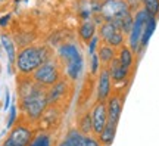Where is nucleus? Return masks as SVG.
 I'll list each match as a JSON object with an SVG mask.
<instances>
[{
  "label": "nucleus",
  "instance_id": "nucleus-1",
  "mask_svg": "<svg viewBox=\"0 0 159 146\" xmlns=\"http://www.w3.org/2000/svg\"><path fill=\"white\" fill-rule=\"evenodd\" d=\"M18 96H19V108L24 114L25 121L30 124L39 123L49 108L47 89L41 87L31 77L19 75L16 83Z\"/></svg>",
  "mask_w": 159,
  "mask_h": 146
},
{
  "label": "nucleus",
  "instance_id": "nucleus-2",
  "mask_svg": "<svg viewBox=\"0 0 159 146\" xmlns=\"http://www.w3.org/2000/svg\"><path fill=\"white\" fill-rule=\"evenodd\" d=\"M50 59L53 58H52V52L49 50L47 46H25L16 53L15 69L19 75L31 77L37 68L41 67L46 62H49Z\"/></svg>",
  "mask_w": 159,
  "mask_h": 146
},
{
  "label": "nucleus",
  "instance_id": "nucleus-3",
  "mask_svg": "<svg viewBox=\"0 0 159 146\" xmlns=\"http://www.w3.org/2000/svg\"><path fill=\"white\" fill-rule=\"evenodd\" d=\"M59 58L63 61L65 74L69 81H78L83 74L84 61H83V53L74 43H65L59 47Z\"/></svg>",
  "mask_w": 159,
  "mask_h": 146
},
{
  "label": "nucleus",
  "instance_id": "nucleus-4",
  "mask_svg": "<svg viewBox=\"0 0 159 146\" xmlns=\"http://www.w3.org/2000/svg\"><path fill=\"white\" fill-rule=\"evenodd\" d=\"M31 78L34 80L35 83L44 89H50L52 86H55L62 78L61 74V67L57 64L56 59H50L49 62L43 64L41 67L35 69V73L31 75Z\"/></svg>",
  "mask_w": 159,
  "mask_h": 146
},
{
  "label": "nucleus",
  "instance_id": "nucleus-5",
  "mask_svg": "<svg viewBox=\"0 0 159 146\" xmlns=\"http://www.w3.org/2000/svg\"><path fill=\"white\" fill-rule=\"evenodd\" d=\"M34 130L31 129V124L27 121L16 123L11 129L2 146H30L34 139Z\"/></svg>",
  "mask_w": 159,
  "mask_h": 146
},
{
  "label": "nucleus",
  "instance_id": "nucleus-6",
  "mask_svg": "<svg viewBox=\"0 0 159 146\" xmlns=\"http://www.w3.org/2000/svg\"><path fill=\"white\" fill-rule=\"evenodd\" d=\"M148 12L144 9H139L134 15V22H133V27H131V31L128 34V47L134 53H139L140 52V41H142V35L143 31H144V27H146V22L149 19Z\"/></svg>",
  "mask_w": 159,
  "mask_h": 146
},
{
  "label": "nucleus",
  "instance_id": "nucleus-7",
  "mask_svg": "<svg viewBox=\"0 0 159 146\" xmlns=\"http://www.w3.org/2000/svg\"><path fill=\"white\" fill-rule=\"evenodd\" d=\"M124 35L125 34L115 25L114 22H105L99 27V39L103 41V45H108L114 49L122 47L124 46Z\"/></svg>",
  "mask_w": 159,
  "mask_h": 146
},
{
  "label": "nucleus",
  "instance_id": "nucleus-8",
  "mask_svg": "<svg viewBox=\"0 0 159 146\" xmlns=\"http://www.w3.org/2000/svg\"><path fill=\"white\" fill-rule=\"evenodd\" d=\"M127 12H130V5L125 0H109L105 2L100 7L103 19L109 22H115L116 19L124 16Z\"/></svg>",
  "mask_w": 159,
  "mask_h": 146
},
{
  "label": "nucleus",
  "instance_id": "nucleus-9",
  "mask_svg": "<svg viewBox=\"0 0 159 146\" xmlns=\"http://www.w3.org/2000/svg\"><path fill=\"white\" fill-rule=\"evenodd\" d=\"M91 115V123H93V134L99 136L102 133V130L106 127L108 124V108H106V102H99L97 101L90 111Z\"/></svg>",
  "mask_w": 159,
  "mask_h": 146
},
{
  "label": "nucleus",
  "instance_id": "nucleus-10",
  "mask_svg": "<svg viewBox=\"0 0 159 146\" xmlns=\"http://www.w3.org/2000/svg\"><path fill=\"white\" fill-rule=\"evenodd\" d=\"M112 96V78L109 75L108 68H102L97 75L96 97L99 102H106Z\"/></svg>",
  "mask_w": 159,
  "mask_h": 146
},
{
  "label": "nucleus",
  "instance_id": "nucleus-11",
  "mask_svg": "<svg viewBox=\"0 0 159 146\" xmlns=\"http://www.w3.org/2000/svg\"><path fill=\"white\" fill-rule=\"evenodd\" d=\"M122 106H124V97L115 93L106 101V108H108V123L118 125L121 112H122Z\"/></svg>",
  "mask_w": 159,
  "mask_h": 146
},
{
  "label": "nucleus",
  "instance_id": "nucleus-12",
  "mask_svg": "<svg viewBox=\"0 0 159 146\" xmlns=\"http://www.w3.org/2000/svg\"><path fill=\"white\" fill-rule=\"evenodd\" d=\"M0 45H2V49L6 52L7 55V61H9V68L7 71L9 73H13V68H15V61H16V47H15V41L12 40L11 35L7 34H2L0 35Z\"/></svg>",
  "mask_w": 159,
  "mask_h": 146
},
{
  "label": "nucleus",
  "instance_id": "nucleus-13",
  "mask_svg": "<svg viewBox=\"0 0 159 146\" xmlns=\"http://www.w3.org/2000/svg\"><path fill=\"white\" fill-rule=\"evenodd\" d=\"M106 68H108L109 75H111V78H112V83H115V84H122V83H125V81L128 80L130 71L125 69V68L119 64L118 56L115 58Z\"/></svg>",
  "mask_w": 159,
  "mask_h": 146
},
{
  "label": "nucleus",
  "instance_id": "nucleus-14",
  "mask_svg": "<svg viewBox=\"0 0 159 146\" xmlns=\"http://www.w3.org/2000/svg\"><path fill=\"white\" fill-rule=\"evenodd\" d=\"M68 93V78H61L55 86L47 90V99L49 105H56L63 96Z\"/></svg>",
  "mask_w": 159,
  "mask_h": 146
},
{
  "label": "nucleus",
  "instance_id": "nucleus-15",
  "mask_svg": "<svg viewBox=\"0 0 159 146\" xmlns=\"http://www.w3.org/2000/svg\"><path fill=\"white\" fill-rule=\"evenodd\" d=\"M87 137L89 136L83 134L77 127H72L66 131L63 140L66 142L69 146H87Z\"/></svg>",
  "mask_w": 159,
  "mask_h": 146
},
{
  "label": "nucleus",
  "instance_id": "nucleus-16",
  "mask_svg": "<svg viewBox=\"0 0 159 146\" xmlns=\"http://www.w3.org/2000/svg\"><path fill=\"white\" fill-rule=\"evenodd\" d=\"M97 56H99V61L102 64V68H106L116 58V50L114 47L102 43V45H99V49H97Z\"/></svg>",
  "mask_w": 159,
  "mask_h": 146
},
{
  "label": "nucleus",
  "instance_id": "nucleus-17",
  "mask_svg": "<svg viewBox=\"0 0 159 146\" xmlns=\"http://www.w3.org/2000/svg\"><path fill=\"white\" fill-rule=\"evenodd\" d=\"M96 24L93 22V21H84V22L80 25L78 28V35L81 41H84V43H90V40L96 35Z\"/></svg>",
  "mask_w": 159,
  "mask_h": 146
},
{
  "label": "nucleus",
  "instance_id": "nucleus-18",
  "mask_svg": "<svg viewBox=\"0 0 159 146\" xmlns=\"http://www.w3.org/2000/svg\"><path fill=\"white\" fill-rule=\"evenodd\" d=\"M116 56H118L119 64H121L125 69L130 71L131 68H133V65H134V52L131 50L128 46L119 47V53L116 55Z\"/></svg>",
  "mask_w": 159,
  "mask_h": 146
},
{
  "label": "nucleus",
  "instance_id": "nucleus-19",
  "mask_svg": "<svg viewBox=\"0 0 159 146\" xmlns=\"http://www.w3.org/2000/svg\"><path fill=\"white\" fill-rule=\"evenodd\" d=\"M116 127L118 125H114V124L108 123L106 127L102 130V133L97 136L99 142L102 143V146H111L115 140V136H116Z\"/></svg>",
  "mask_w": 159,
  "mask_h": 146
},
{
  "label": "nucleus",
  "instance_id": "nucleus-20",
  "mask_svg": "<svg viewBox=\"0 0 159 146\" xmlns=\"http://www.w3.org/2000/svg\"><path fill=\"white\" fill-rule=\"evenodd\" d=\"M155 30H156V18L149 16L148 22H146V27H144V31H143L142 41H140V50L144 49V47L149 45V41H150V39H152Z\"/></svg>",
  "mask_w": 159,
  "mask_h": 146
},
{
  "label": "nucleus",
  "instance_id": "nucleus-21",
  "mask_svg": "<svg viewBox=\"0 0 159 146\" xmlns=\"http://www.w3.org/2000/svg\"><path fill=\"white\" fill-rule=\"evenodd\" d=\"M77 129L85 136H91L93 134V123H91V115L90 111L84 112L78 120V127Z\"/></svg>",
  "mask_w": 159,
  "mask_h": 146
},
{
  "label": "nucleus",
  "instance_id": "nucleus-22",
  "mask_svg": "<svg viewBox=\"0 0 159 146\" xmlns=\"http://www.w3.org/2000/svg\"><path fill=\"white\" fill-rule=\"evenodd\" d=\"M30 146H52V136L47 131H40L34 136Z\"/></svg>",
  "mask_w": 159,
  "mask_h": 146
},
{
  "label": "nucleus",
  "instance_id": "nucleus-23",
  "mask_svg": "<svg viewBox=\"0 0 159 146\" xmlns=\"http://www.w3.org/2000/svg\"><path fill=\"white\" fill-rule=\"evenodd\" d=\"M143 9L148 12L150 16H159V0H143Z\"/></svg>",
  "mask_w": 159,
  "mask_h": 146
},
{
  "label": "nucleus",
  "instance_id": "nucleus-24",
  "mask_svg": "<svg viewBox=\"0 0 159 146\" xmlns=\"http://www.w3.org/2000/svg\"><path fill=\"white\" fill-rule=\"evenodd\" d=\"M16 123H18V109H16V105L12 103L11 108H9V117H7V121H6V129L7 130L12 129Z\"/></svg>",
  "mask_w": 159,
  "mask_h": 146
},
{
  "label": "nucleus",
  "instance_id": "nucleus-25",
  "mask_svg": "<svg viewBox=\"0 0 159 146\" xmlns=\"http://www.w3.org/2000/svg\"><path fill=\"white\" fill-rule=\"evenodd\" d=\"M100 69H102V64H100V61H99L97 53H94V55H91L90 56V74L96 77V75H99Z\"/></svg>",
  "mask_w": 159,
  "mask_h": 146
},
{
  "label": "nucleus",
  "instance_id": "nucleus-26",
  "mask_svg": "<svg viewBox=\"0 0 159 146\" xmlns=\"http://www.w3.org/2000/svg\"><path fill=\"white\" fill-rule=\"evenodd\" d=\"M100 41V39H99V35H94L93 39L90 40V43H89V55H94V53H97V49H99V43Z\"/></svg>",
  "mask_w": 159,
  "mask_h": 146
},
{
  "label": "nucleus",
  "instance_id": "nucleus-27",
  "mask_svg": "<svg viewBox=\"0 0 159 146\" xmlns=\"http://www.w3.org/2000/svg\"><path fill=\"white\" fill-rule=\"evenodd\" d=\"M87 146H102V143L99 142V139H97V136L91 134L87 137Z\"/></svg>",
  "mask_w": 159,
  "mask_h": 146
},
{
  "label": "nucleus",
  "instance_id": "nucleus-28",
  "mask_svg": "<svg viewBox=\"0 0 159 146\" xmlns=\"http://www.w3.org/2000/svg\"><path fill=\"white\" fill-rule=\"evenodd\" d=\"M11 93H9V90H6L5 93V102H3V109L5 111H9V108H11Z\"/></svg>",
  "mask_w": 159,
  "mask_h": 146
},
{
  "label": "nucleus",
  "instance_id": "nucleus-29",
  "mask_svg": "<svg viewBox=\"0 0 159 146\" xmlns=\"http://www.w3.org/2000/svg\"><path fill=\"white\" fill-rule=\"evenodd\" d=\"M9 21H11V13H6V15H3V16L0 18V27H2V28H5L6 25L9 24Z\"/></svg>",
  "mask_w": 159,
  "mask_h": 146
},
{
  "label": "nucleus",
  "instance_id": "nucleus-30",
  "mask_svg": "<svg viewBox=\"0 0 159 146\" xmlns=\"http://www.w3.org/2000/svg\"><path fill=\"white\" fill-rule=\"evenodd\" d=\"M140 3H143V0H130V5L134 6V7H136V6H139Z\"/></svg>",
  "mask_w": 159,
  "mask_h": 146
},
{
  "label": "nucleus",
  "instance_id": "nucleus-31",
  "mask_svg": "<svg viewBox=\"0 0 159 146\" xmlns=\"http://www.w3.org/2000/svg\"><path fill=\"white\" fill-rule=\"evenodd\" d=\"M56 146H69V145H68V143H66V142H65V140H63V139H62V140L59 142V143H57Z\"/></svg>",
  "mask_w": 159,
  "mask_h": 146
},
{
  "label": "nucleus",
  "instance_id": "nucleus-32",
  "mask_svg": "<svg viewBox=\"0 0 159 146\" xmlns=\"http://www.w3.org/2000/svg\"><path fill=\"white\" fill-rule=\"evenodd\" d=\"M5 2H7V0H0V3H5Z\"/></svg>",
  "mask_w": 159,
  "mask_h": 146
},
{
  "label": "nucleus",
  "instance_id": "nucleus-33",
  "mask_svg": "<svg viewBox=\"0 0 159 146\" xmlns=\"http://www.w3.org/2000/svg\"><path fill=\"white\" fill-rule=\"evenodd\" d=\"M105 2H109V0H105Z\"/></svg>",
  "mask_w": 159,
  "mask_h": 146
},
{
  "label": "nucleus",
  "instance_id": "nucleus-34",
  "mask_svg": "<svg viewBox=\"0 0 159 146\" xmlns=\"http://www.w3.org/2000/svg\"><path fill=\"white\" fill-rule=\"evenodd\" d=\"M0 49H2V45H0Z\"/></svg>",
  "mask_w": 159,
  "mask_h": 146
}]
</instances>
